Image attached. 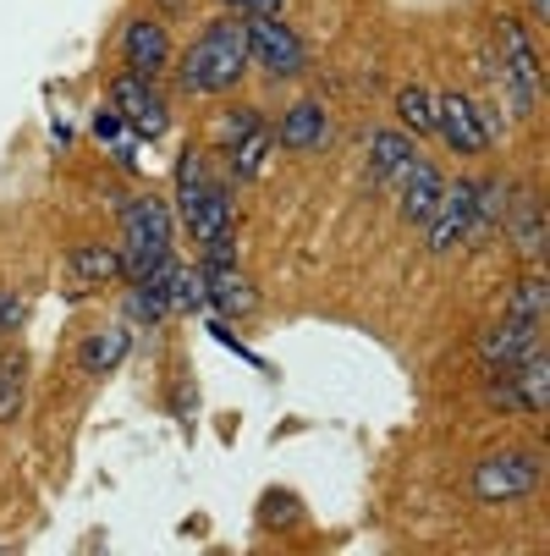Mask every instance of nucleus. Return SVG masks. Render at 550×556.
Returning <instances> with one entry per match:
<instances>
[{
  "mask_svg": "<svg viewBox=\"0 0 550 556\" xmlns=\"http://www.w3.org/2000/svg\"><path fill=\"white\" fill-rule=\"evenodd\" d=\"M248 77V39H243V17L226 12L215 17L177 61V89L188 100H220Z\"/></svg>",
  "mask_w": 550,
  "mask_h": 556,
  "instance_id": "nucleus-1",
  "label": "nucleus"
},
{
  "mask_svg": "<svg viewBox=\"0 0 550 556\" xmlns=\"http://www.w3.org/2000/svg\"><path fill=\"white\" fill-rule=\"evenodd\" d=\"M121 276L127 281H143L154 276L171 249H177V210L166 193H138L132 204H121Z\"/></svg>",
  "mask_w": 550,
  "mask_h": 556,
  "instance_id": "nucleus-2",
  "label": "nucleus"
},
{
  "mask_svg": "<svg viewBox=\"0 0 550 556\" xmlns=\"http://www.w3.org/2000/svg\"><path fill=\"white\" fill-rule=\"evenodd\" d=\"M171 210L182 215V226L204 249V260H238V204H231L226 182L204 177L188 199H171Z\"/></svg>",
  "mask_w": 550,
  "mask_h": 556,
  "instance_id": "nucleus-3",
  "label": "nucleus"
},
{
  "mask_svg": "<svg viewBox=\"0 0 550 556\" xmlns=\"http://www.w3.org/2000/svg\"><path fill=\"white\" fill-rule=\"evenodd\" d=\"M539 457L523 452V446H507V452H490L474 463V473H468V491H474V502L485 507H507V502H523L539 491Z\"/></svg>",
  "mask_w": 550,
  "mask_h": 556,
  "instance_id": "nucleus-4",
  "label": "nucleus"
},
{
  "mask_svg": "<svg viewBox=\"0 0 550 556\" xmlns=\"http://www.w3.org/2000/svg\"><path fill=\"white\" fill-rule=\"evenodd\" d=\"M435 138L457 161H474V154H485L496 143V116H485L474 94L446 89V94H435Z\"/></svg>",
  "mask_w": 550,
  "mask_h": 556,
  "instance_id": "nucleus-5",
  "label": "nucleus"
},
{
  "mask_svg": "<svg viewBox=\"0 0 550 556\" xmlns=\"http://www.w3.org/2000/svg\"><path fill=\"white\" fill-rule=\"evenodd\" d=\"M243 39H248V66H259L270 77H303L308 45L297 39V28L286 17H243Z\"/></svg>",
  "mask_w": 550,
  "mask_h": 556,
  "instance_id": "nucleus-6",
  "label": "nucleus"
},
{
  "mask_svg": "<svg viewBox=\"0 0 550 556\" xmlns=\"http://www.w3.org/2000/svg\"><path fill=\"white\" fill-rule=\"evenodd\" d=\"M105 105L121 111V122L132 127V138H166V127H171V111H166L161 89H154L149 77H132V72H116L111 77V100Z\"/></svg>",
  "mask_w": 550,
  "mask_h": 556,
  "instance_id": "nucleus-7",
  "label": "nucleus"
},
{
  "mask_svg": "<svg viewBox=\"0 0 550 556\" xmlns=\"http://www.w3.org/2000/svg\"><path fill=\"white\" fill-rule=\"evenodd\" d=\"M474 237V182H451L440 188L430 220H424V249L430 254H451Z\"/></svg>",
  "mask_w": 550,
  "mask_h": 556,
  "instance_id": "nucleus-8",
  "label": "nucleus"
},
{
  "mask_svg": "<svg viewBox=\"0 0 550 556\" xmlns=\"http://www.w3.org/2000/svg\"><path fill=\"white\" fill-rule=\"evenodd\" d=\"M496 55H501V84L507 89H523V94H539V50H534V28L523 17H501L496 23Z\"/></svg>",
  "mask_w": 550,
  "mask_h": 556,
  "instance_id": "nucleus-9",
  "label": "nucleus"
},
{
  "mask_svg": "<svg viewBox=\"0 0 550 556\" xmlns=\"http://www.w3.org/2000/svg\"><path fill=\"white\" fill-rule=\"evenodd\" d=\"M121 61H127L132 77H149L154 84V77L171 66V28L161 17H132L121 28Z\"/></svg>",
  "mask_w": 550,
  "mask_h": 556,
  "instance_id": "nucleus-10",
  "label": "nucleus"
},
{
  "mask_svg": "<svg viewBox=\"0 0 550 556\" xmlns=\"http://www.w3.org/2000/svg\"><path fill=\"white\" fill-rule=\"evenodd\" d=\"M111 281H121V249L116 243H84V249L66 254V276H61L66 298H89Z\"/></svg>",
  "mask_w": 550,
  "mask_h": 556,
  "instance_id": "nucleus-11",
  "label": "nucleus"
},
{
  "mask_svg": "<svg viewBox=\"0 0 550 556\" xmlns=\"http://www.w3.org/2000/svg\"><path fill=\"white\" fill-rule=\"evenodd\" d=\"M539 331H545V320H517V314H507L501 326H490L479 337V364L485 369H512L517 358H528L534 348H545Z\"/></svg>",
  "mask_w": 550,
  "mask_h": 556,
  "instance_id": "nucleus-12",
  "label": "nucleus"
},
{
  "mask_svg": "<svg viewBox=\"0 0 550 556\" xmlns=\"http://www.w3.org/2000/svg\"><path fill=\"white\" fill-rule=\"evenodd\" d=\"M204 276V308H220V314H248L259 298H254V281L243 276L238 260H204L199 265Z\"/></svg>",
  "mask_w": 550,
  "mask_h": 556,
  "instance_id": "nucleus-13",
  "label": "nucleus"
},
{
  "mask_svg": "<svg viewBox=\"0 0 550 556\" xmlns=\"http://www.w3.org/2000/svg\"><path fill=\"white\" fill-rule=\"evenodd\" d=\"M270 132H276V149H297V154H308V149H320V143L331 138V116H325L320 100H297V105L281 111V122H276Z\"/></svg>",
  "mask_w": 550,
  "mask_h": 556,
  "instance_id": "nucleus-14",
  "label": "nucleus"
},
{
  "mask_svg": "<svg viewBox=\"0 0 550 556\" xmlns=\"http://www.w3.org/2000/svg\"><path fill=\"white\" fill-rule=\"evenodd\" d=\"M413 132H402V127H380V132H369V143H363V161H369V177L374 182H397L402 172H408V161H413Z\"/></svg>",
  "mask_w": 550,
  "mask_h": 556,
  "instance_id": "nucleus-15",
  "label": "nucleus"
},
{
  "mask_svg": "<svg viewBox=\"0 0 550 556\" xmlns=\"http://www.w3.org/2000/svg\"><path fill=\"white\" fill-rule=\"evenodd\" d=\"M127 353H132V331H127V326H100L94 337H84V348H77V364H84L89 380H105V375H116V369L127 364Z\"/></svg>",
  "mask_w": 550,
  "mask_h": 556,
  "instance_id": "nucleus-16",
  "label": "nucleus"
},
{
  "mask_svg": "<svg viewBox=\"0 0 550 556\" xmlns=\"http://www.w3.org/2000/svg\"><path fill=\"white\" fill-rule=\"evenodd\" d=\"M397 188H402V220H408V226H424L446 182H440V172L424 161V154H413V161H408V172L397 177Z\"/></svg>",
  "mask_w": 550,
  "mask_h": 556,
  "instance_id": "nucleus-17",
  "label": "nucleus"
},
{
  "mask_svg": "<svg viewBox=\"0 0 550 556\" xmlns=\"http://www.w3.org/2000/svg\"><path fill=\"white\" fill-rule=\"evenodd\" d=\"M270 154H276V132H270V122H259L243 143L226 149V166H231V177H238V182H254V177H265Z\"/></svg>",
  "mask_w": 550,
  "mask_h": 556,
  "instance_id": "nucleus-18",
  "label": "nucleus"
},
{
  "mask_svg": "<svg viewBox=\"0 0 550 556\" xmlns=\"http://www.w3.org/2000/svg\"><path fill=\"white\" fill-rule=\"evenodd\" d=\"M501 226L512 231V243L523 249V260H528V265H539V260H545V210H539V199L512 204Z\"/></svg>",
  "mask_w": 550,
  "mask_h": 556,
  "instance_id": "nucleus-19",
  "label": "nucleus"
},
{
  "mask_svg": "<svg viewBox=\"0 0 550 556\" xmlns=\"http://www.w3.org/2000/svg\"><path fill=\"white\" fill-rule=\"evenodd\" d=\"M512 386H517L523 414H545V403H550V364H545V348H534L528 358L512 364Z\"/></svg>",
  "mask_w": 550,
  "mask_h": 556,
  "instance_id": "nucleus-20",
  "label": "nucleus"
},
{
  "mask_svg": "<svg viewBox=\"0 0 550 556\" xmlns=\"http://www.w3.org/2000/svg\"><path fill=\"white\" fill-rule=\"evenodd\" d=\"M28 403V358L17 348H0V425L23 419Z\"/></svg>",
  "mask_w": 550,
  "mask_h": 556,
  "instance_id": "nucleus-21",
  "label": "nucleus"
},
{
  "mask_svg": "<svg viewBox=\"0 0 550 556\" xmlns=\"http://www.w3.org/2000/svg\"><path fill=\"white\" fill-rule=\"evenodd\" d=\"M127 314L138 326H161V320H171V298H166V265L154 270V276H143V281H132V292H127Z\"/></svg>",
  "mask_w": 550,
  "mask_h": 556,
  "instance_id": "nucleus-22",
  "label": "nucleus"
},
{
  "mask_svg": "<svg viewBox=\"0 0 550 556\" xmlns=\"http://www.w3.org/2000/svg\"><path fill=\"white\" fill-rule=\"evenodd\" d=\"M397 122H402V132L435 138V89L402 84V89H397Z\"/></svg>",
  "mask_w": 550,
  "mask_h": 556,
  "instance_id": "nucleus-23",
  "label": "nucleus"
},
{
  "mask_svg": "<svg viewBox=\"0 0 550 556\" xmlns=\"http://www.w3.org/2000/svg\"><path fill=\"white\" fill-rule=\"evenodd\" d=\"M166 298H171V314H199L204 308V276L166 260Z\"/></svg>",
  "mask_w": 550,
  "mask_h": 556,
  "instance_id": "nucleus-24",
  "label": "nucleus"
},
{
  "mask_svg": "<svg viewBox=\"0 0 550 556\" xmlns=\"http://www.w3.org/2000/svg\"><path fill=\"white\" fill-rule=\"evenodd\" d=\"M94 138H100L105 149H116V161H121L127 172L138 166V138H132V127L121 122V111H116V105H105V111L94 116Z\"/></svg>",
  "mask_w": 550,
  "mask_h": 556,
  "instance_id": "nucleus-25",
  "label": "nucleus"
},
{
  "mask_svg": "<svg viewBox=\"0 0 550 556\" xmlns=\"http://www.w3.org/2000/svg\"><path fill=\"white\" fill-rule=\"evenodd\" d=\"M545 303H550V281L539 270H528L512 292H507V314H517V320H545Z\"/></svg>",
  "mask_w": 550,
  "mask_h": 556,
  "instance_id": "nucleus-26",
  "label": "nucleus"
},
{
  "mask_svg": "<svg viewBox=\"0 0 550 556\" xmlns=\"http://www.w3.org/2000/svg\"><path fill=\"white\" fill-rule=\"evenodd\" d=\"M259 122H265V116H259L254 105H231V111H220V122H215V143H220V149L243 143V138H248Z\"/></svg>",
  "mask_w": 550,
  "mask_h": 556,
  "instance_id": "nucleus-27",
  "label": "nucleus"
},
{
  "mask_svg": "<svg viewBox=\"0 0 550 556\" xmlns=\"http://www.w3.org/2000/svg\"><path fill=\"white\" fill-rule=\"evenodd\" d=\"M23 326H28V298L0 292V337H17Z\"/></svg>",
  "mask_w": 550,
  "mask_h": 556,
  "instance_id": "nucleus-28",
  "label": "nucleus"
},
{
  "mask_svg": "<svg viewBox=\"0 0 550 556\" xmlns=\"http://www.w3.org/2000/svg\"><path fill=\"white\" fill-rule=\"evenodd\" d=\"M220 7L238 12V17H281L286 0H220Z\"/></svg>",
  "mask_w": 550,
  "mask_h": 556,
  "instance_id": "nucleus-29",
  "label": "nucleus"
},
{
  "mask_svg": "<svg viewBox=\"0 0 550 556\" xmlns=\"http://www.w3.org/2000/svg\"><path fill=\"white\" fill-rule=\"evenodd\" d=\"M528 17L534 23H550V0H528Z\"/></svg>",
  "mask_w": 550,
  "mask_h": 556,
  "instance_id": "nucleus-30",
  "label": "nucleus"
},
{
  "mask_svg": "<svg viewBox=\"0 0 550 556\" xmlns=\"http://www.w3.org/2000/svg\"><path fill=\"white\" fill-rule=\"evenodd\" d=\"M171 7H182V0H171Z\"/></svg>",
  "mask_w": 550,
  "mask_h": 556,
  "instance_id": "nucleus-31",
  "label": "nucleus"
}]
</instances>
